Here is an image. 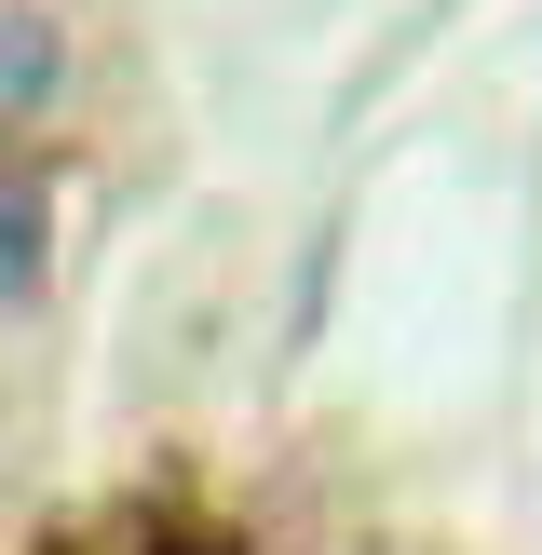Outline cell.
<instances>
[{"mask_svg":"<svg viewBox=\"0 0 542 555\" xmlns=\"http://www.w3.org/2000/svg\"><path fill=\"white\" fill-rule=\"evenodd\" d=\"M54 81H68V27L41 14V0H0V135H27L54 108Z\"/></svg>","mask_w":542,"mask_h":555,"instance_id":"cell-1","label":"cell"},{"mask_svg":"<svg viewBox=\"0 0 542 555\" xmlns=\"http://www.w3.org/2000/svg\"><path fill=\"white\" fill-rule=\"evenodd\" d=\"M41 271H54V190L0 163V298H41Z\"/></svg>","mask_w":542,"mask_h":555,"instance_id":"cell-2","label":"cell"}]
</instances>
